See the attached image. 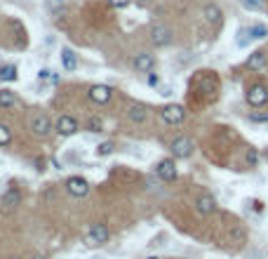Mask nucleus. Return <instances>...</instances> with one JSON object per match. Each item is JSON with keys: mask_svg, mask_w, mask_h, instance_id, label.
<instances>
[{"mask_svg": "<svg viewBox=\"0 0 268 259\" xmlns=\"http://www.w3.org/2000/svg\"><path fill=\"white\" fill-rule=\"evenodd\" d=\"M108 238H111V231H108L106 224L97 221V224L89 226V231H87V243L89 245H104V243H108Z\"/></svg>", "mask_w": 268, "mask_h": 259, "instance_id": "f257e3e1", "label": "nucleus"}, {"mask_svg": "<svg viewBox=\"0 0 268 259\" xmlns=\"http://www.w3.org/2000/svg\"><path fill=\"white\" fill-rule=\"evenodd\" d=\"M160 118L167 123V125H179V123H184L186 111H184V106L181 104H167L165 109L160 111Z\"/></svg>", "mask_w": 268, "mask_h": 259, "instance_id": "f03ea898", "label": "nucleus"}, {"mask_svg": "<svg viewBox=\"0 0 268 259\" xmlns=\"http://www.w3.org/2000/svg\"><path fill=\"white\" fill-rule=\"evenodd\" d=\"M193 142L188 137H177L172 144H169V151H172L174 158H190L193 156Z\"/></svg>", "mask_w": 268, "mask_h": 259, "instance_id": "7ed1b4c3", "label": "nucleus"}, {"mask_svg": "<svg viewBox=\"0 0 268 259\" xmlns=\"http://www.w3.org/2000/svg\"><path fill=\"white\" fill-rule=\"evenodd\" d=\"M148 36H151V43L156 45V47H165V45L172 43V28L165 26V24H156Z\"/></svg>", "mask_w": 268, "mask_h": 259, "instance_id": "20e7f679", "label": "nucleus"}, {"mask_svg": "<svg viewBox=\"0 0 268 259\" xmlns=\"http://www.w3.org/2000/svg\"><path fill=\"white\" fill-rule=\"evenodd\" d=\"M268 101V88L261 83L252 85L250 90H247V104L254 106V109H259V106H263Z\"/></svg>", "mask_w": 268, "mask_h": 259, "instance_id": "39448f33", "label": "nucleus"}, {"mask_svg": "<svg viewBox=\"0 0 268 259\" xmlns=\"http://www.w3.org/2000/svg\"><path fill=\"white\" fill-rule=\"evenodd\" d=\"M28 127H31V132H33L35 137H47V134L52 132V120L47 116H43V113H38V116L31 118Z\"/></svg>", "mask_w": 268, "mask_h": 259, "instance_id": "423d86ee", "label": "nucleus"}, {"mask_svg": "<svg viewBox=\"0 0 268 259\" xmlns=\"http://www.w3.org/2000/svg\"><path fill=\"white\" fill-rule=\"evenodd\" d=\"M66 191L71 193V196H75V198H85L89 193V182L85 177H71L66 182Z\"/></svg>", "mask_w": 268, "mask_h": 259, "instance_id": "0eeeda50", "label": "nucleus"}, {"mask_svg": "<svg viewBox=\"0 0 268 259\" xmlns=\"http://www.w3.org/2000/svg\"><path fill=\"white\" fill-rule=\"evenodd\" d=\"M156 175L160 177L162 182H174L177 179V165H174V160L172 158L160 160L156 165Z\"/></svg>", "mask_w": 268, "mask_h": 259, "instance_id": "6e6552de", "label": "nucleus"}, {"mask_svg": "<svg viewBox=\"0 0 268 259\" xmlns=\"http://www.w3.org/2000/svg\"><path fill=\"white\" fill-rule=\"evenodd\" d=\"M78 130H80V123L73 116H62L56 120V132L62 134V137H73Z\"/></svg>", "mask_w": 268, "mask_h": 259, "instance_id": "1a4fd4ad", "label": "nucleus"}, {"mask_svg": "<svg viewBox=\"0 0 268 259\" xmlns=\"http://www.w3.org/2000/svg\"><path fill=\"white\" fill-rule=\"evenodd\" d=\"M87 94L94 104H108L113 97V88H108V85H92Z\"/></svg>", "mask_w": 268, "mask_h": 259, "instance_id": "9d476101", "label": "nucleus"}, {"mask_svg": "<svg viewBox=\"0 0 268 259\" xmlns=\"http://www.w3.org/2000/svg\"><path fill=\"white\" fill-rule=\"evenodd\" d=\"M132 66L137 73H151L153 66H156V59H153V55H146V52H141V55L134 57Z\"/></svg>", "mask_w": 268, "mask_h": 259, "instance_id": "9b49d317", "label": "nucleus"}, {"mask_svg": "<svg viewBox=\"0 0 268 259\" xmlns=\"http://www.w3.org/2000/svg\"><path fill=\"white\" fill-rule=\"evenodd\" d=\"M127 118L134 123V125H144L148 120V109L144 104H132L127 109Z\"/></svg>", "mask_w": 268, "mask_h": 259, "instance_id": "f8f14e48", "label": "nucleus"}, {"mask_svg": "<svg viewBox=\"0 0 268 259\" xmlns=\"http://www.w3.org/2000/svg\"><path fill=\"white\" fill-rule=\"evenodd\" d=\"M196 210H198V215H212L214 210H217V200L212 198V196H198L196 198Z\"/></svg>", "mask_w": 268, "mask_h": 259, "instance_id": "ddd939ff", "label": "nucleus"}, {"mask_svg": "<svg viewBox=\"0 0 268 259\" xmlns=\"http://www.w3.org/2000/svg\"><path fill=\"white\" fill-rule=\"evenodd\" d=\"M62 66L66 71H75L78 68V55L71 50V47H64L62 50Z\"/></svg>", "mask_w": 268, "mask_h": 259, "instance_id": "4468645a", "label": "nucleus"}, {"mask_svg": "<svg viewBox=\"0 0 268 259\" xmlns=\"http://www.w3.org/2000/svg\"><path fill=\"white\" fill-rule=\"evenodd\" d=\"M266 66V52H252L250 55V59H247V68L250 71H259V68H263Z\"/></svg>", "mask_w": 268, "mask_h": 259, "instance_id": "2eb2a0df", "label": "nucleus"}, {"mask_svg": "<svg viewBox=\"0 0 268 259\" xmlns=\"http://www.w3.org/2000/svg\"><path fill=\"white\" fill-rule=\"evenodd\" d=\"M22 203V193H19V188H10V191L3 196V205H7V208H14V205Z\"/></svg>", "mask_w": 268, "mask_h": 259, "instance_id": "dca6fc26", "label": "nucleus"}, {"mask_svg": "<svg viewBox=\"0 0 268 259\" xmlns=\"http://www.w3.org/2000/svg\"><path fill=\"white\" fill-rule=\"evenodd\" d=\"M202 14H205V19H207V22H212V24L221 22V10H219L217 5H205Z\"/></svg>", "mask_w": 268, "mask_h": 259, "instance_id": "f3484780", "label": "nucleus"}, {"mask_svg": "<svg viewBox=\"0 0 268 259\" xmlns=\"http://www.w3.org/2000/svg\"><path fill=\"white\" fill-rule=\"evenodd\" d=\"M0 80H5V83L17 80V66L14 64H5V66L0 68Z\"/></svg>", "mask_w": 268, "mask_h": 259, "instance_id": "a211bd4d", "label": "nucleus"}, {"mask_svg": "<svg viewBox=\"0 0 268 259\" xmlns=\"http://www.w3.org/2000/svg\"><path fill=\"white\" fill-rule=\"evenodd\" d=\"M14 99H17V97H14V92H12V90H0V106H3V109H7V106H14Z\"/></svg>", "mask_w": 268, "mask_h": 259, "instance_id": "6ab92c4d", "label": "nucleus"}, {"mask_svg": "<svg viewBox=\"0 0 268 259\" xmlns=\"http://www.w3.org/2000/svg\"><path fill=\"white\" fill-rule=\"evenodd\" d=\"M250 33H252V38L254 40H261V38H266L268 36V28L263 26V24H254V26H250Z\"/></svg>", "mask_w": 268, "mask_h": 259, "instance_id": "aec40b11", "label": "nucleus"}, {"mask_svg": "<svg viewBox=\"0 0 268 259\" xmlns=\"http://www.w3.org/2000/svg\"><path fill=\"white\" fill-rule=\"evenodd\" d=\"M10 142H12V130L5 123H0V146H10Z\"/></svg>", "mask_w": 268, "mask_h": 259, "instance_id": "412c9836", "label": "nucleus"}, {"mask_svg": "<svg viewBox=\"0 0 268 259\" xmlns=\"http://www.w3.org/2000/svg\"><path fill=\"white\" fill-rule=\"evenodd\" d=\"M87 130L89 132H101L104 130V123H101V118H97V116H92L87 120Z\"/></svg>", "mask_w": 268, "mask_h": 259, "instance_id": "4be33fe9", "label": "nucleus"}, {"mask_svg": "<svg viewBox=\"0 0 268 259\" xmlns=\"http://www.w3.org/2000/svg\"><path fill=\"white\" fill-rule=\"evenodd\" d=\"M240 3H242L245 10H252V12H257V10H261L263 7V0H240Z\"/></svg>", "mask_w": 268, "mask_h": 259, "instance_id": "5701e85b", "label": "nucleus"}, {"mask_svg": "<svg viewBox=\"0 0 268 259\" xmlns=\"http://www.w3.org/2000/svg\"><path fill=\"white\" fill-rule=\"evenodd\" d=\"M250 40H252L250 28H240V31H238V45H240V47H245Z\"/></svg>", "mask_w": 268, "mask_h": 259, "instance_id": "b1692460", "label": "nucleus"}, {"mask_svg": "<svg viewBox=\"0 0 268 259\" xmlns=\"http://www.w3.org/2000/svg\"><path fill=\"white\" fill-rule=\"evenodd\" d=\"M113 153V142H101L97 146V156H111Z\"/></svg>", "mask_w": 268, "mask_h": 259, "instance_id": "393cba45", "label": "nucleus"}, {"mask_svg": "<svg viewBox=\"0 0 268 259\" xmlns=\"http://www.w3.org/2000/svg\"><path fill=\"white\" fill-rule=\"evenodd\" d=\"M250 120L252 123H268V113H252Z\"/></svg>", "mask_w": 268, "mask_h": 259, "instance_id": "a878e982", "label": "nucleus"}, {"mask_svg": "<svg viewBox=\"0 0 268 259\" xmlns=\"http://www.w3.org/2000/svg\"><path fill=\"white\" fill-rule=\"evenodd\" d=\"M111 3V7H116V10H123V7L129 5V0H108Z\"/></svg>", "mask_w": 268, "mask_h": 259, "instance_id": "bb28decb", "label": "nucleus"}, {"mask_svg": "<svg viewBox=\"0 0 268 259\" xmlns=\"http://www.w3.org/2000/svg\"><path fill=\"white\" fill-rule=\"evenodd\" d=\"M247 163H250V165H257V151H250V153H247Z\"/></svg>", "mask_w": 268, "mask_h": 259, "instance_id": "cd10ccee", "label": "nucleus"}, {"mask_svg": "<svg viewBox=\"0 0 268 259\" xmlns=\"http://www.w3.org/2000/svg\"><path fill=\"white\" fill-rule=\"evenodd\" d=\"M40 78H43V80H47V78H52V73L47 71V68H43V71H40Z\"/></svg>", "mask_w": 268, "mask_h": 259, "instance_id": "c85d7f7f", "label": "nucleus"}, {"mask_svg": "<svg viewBox=\"0 0 268 259\" xmlns=\"http://www.w3.org/2000/svg\"><path fill=\"white\" fill-rule=\"evenodd\" d=\"M148 83H151V85L158 83V76H156V73H151V76H148Z\"/></svg>", "mask_w": 268, "mask_h": 259, "instance_id": "c756f323", "label": "nucleus"}, {"mask_svg": "<svg viewBox=\"0 0 268 259\" xmlns=\"http://www.w3.org/2000/svg\"><path fill=\"white\" fill-rule=\"evenodd\" d=\"M31 259H45V257H43V254H35V257H31Z\"/></svg>", "mask_w": 268, "mask_h": 259, "instance_id": "7c9ffc66", "label": "nucleus"}, {"mask_svg": "<svg viewBox=\"0 0 268 259\" xmlns=\"http://www.w3.org/2000/svg\"><path fill=\"white\" fill-rule=\"evenodd\" d=\"M146 259H158V257H146Z\"/></svg>", "mask_w": 268, "mask_h": 259, "instance_id": "2f4dec72", "label": "nucleus"}, {"mask_svg": "<svg viewBox=\"0 0 268 259\" xmlns=\"http://www.w3.org/2000/svg\"><path fill=\"white\" fill-rule=\"evenodd\" d=\"M56 3H62V0H56Z\"/></svg>", "mask_w": 268, "mask_h": 259, "instance_id": "473e14b6", "label": "nucleus"}, {"mask_svg": "<svg viewBox=\"0 0 268 259\" xmlns=\"http://www.w3.org/2000/svg\"><path fill=\"white\" fill-rule=\"evenodd\" d=\"M14 259H17V257H14Z\"/></svg>", "mask_w": 268, "mask_h": 259, "instance_id": "72a5a7b5", "label": "nucleus"}]
</instances>
